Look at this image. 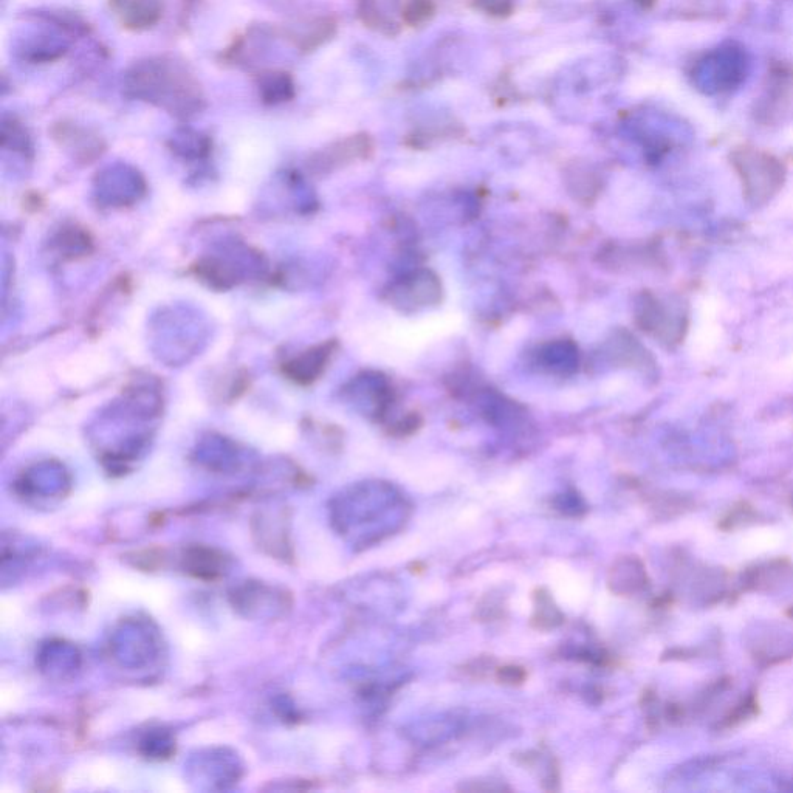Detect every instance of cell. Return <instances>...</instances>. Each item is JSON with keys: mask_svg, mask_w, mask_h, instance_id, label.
<instances>
[{"mask_svg": "<svg viewBox=\"0 0 793 793\" xmlns=\"http://www.w3.org/2000/svg\"><path fill=\"white\" fill-rule=\"evenodd\" d=\"M110 8L129 30H146L162 18L160 0H110Z\"/></svg>", "mask_w": 793, "mask_h": 793, "instance_id": "obj_6", "label": "cell"}, {"mask_svg": "<svg viewBox=\"0 0 793 793\" xmlns=\"http://www.w3.org/2000/svg\"><path fill=\"white\" fill-rule=\"evenodd\" d=\"M790 570H792V566L787 561H770V563L749 570L747 578H745V586H749L752 591L772 589L773 586H778L780 581H783L790 574Z\"/></svg>", "mask_w": 793, "mask_h": 793, "instance_id": "obj_9", "label": "cell"}, {"mask_svg": "<svg viewBox=\"0 0 793 793\" xmlns=\"http://www.w3.org/2000/svg\"><path fill=\"white\" fill-rule=\"evenodd\" d=\"M580 363L578 347L567 340L546 344L538 351V364L550 374L569 375L577 371Z\"/></svg>", "mask_w": 793, "mask_h": 793, "instance_id": "obj_7", "label": "cell"}, {"mask_svg": "<svg viewBox=\"0 0 793 793\" xmlns=\"http://www.w3.org/2000/svg\"><path fill=\"white\" fill-rule=\"evenodd\" d=\"M474 4L484 13L502 18V16L512 13L515 0H474Z\"/></svg>", "mask_w": 793, "mask_h": 793, "instance_id": "obj_13", "label": "cell"}, {"mask_svg": "<svg viewBox=\"0 0 793 793\" xmlns=\"http://www.w3.org/2000/svg\"><path fill=\"white\" fill-rule=\"evenodd\" d=\"M739 169L742 172L745 193L752 197L750 200L756 205L770 200L783 183V169L767 157H756V166H752V163L745 158Z\"/></svg>", "mask_w": 793, "mask_h": 793, "instance_id": "obj_4", "label": "cell"}, {"mask_svg": "<svg viewBox=\"0 0 793 793\" xmlns=\"http://www.w3.org/2000/svg\"><path fill=\"white\" fill-rule=\"evenodd\" d=\"M614 575V589L620 594H634V592L642 591L646 586V572L643 564L636 558H626L622 563H618L615 569H612Z\"/></svg>", "mask_w": 793, "mask_h": 793, "instance_id": "obj_8", "label": "cell"}, {"mask_svg": "<svg viewBox=\"0 0 793 793\" xmlns=\"http://www.w3.org/2000/svg\"><path fill=\"white\" fill-rule=\"evenodd\" d=\"M261 90L267 103H282L293 97L292 79L287 73H268L262 81Z\"/></svg>", "mask_w": 793, "mask_h": 793, "instance_id": "obj_11", "label": "cell"}, {"mask_svg": "<svg viewBox=\"0 0 793 793\" xmlns=\"http://www.w3.org/2000/svg\"><path fill=\"white\" fill-rule=\"evenodd\" d=\"M389 303L402 312H416L436 306L442 299V284L430 270H417L392 284Z\"/></svg>", "mask_w": 793, "mask_h": 793, "instance_id": "obj_2", "label": "cell"}, {"mask_svg": "<svg viewBox=\"0 0 793 793\" xmlns=\"http://www.w3.org/2000/svg\"><path fill=\"white\" fill-rule=\"evenodd\" d=\"M498 677L504 684L518 685L526 679V673L518 666H505L499 670Z\"/></svg>", "mask_w": 793, "mask_h": 793, "instance_id": "obj_14", "label": "cell"}, {"mask_svg": "<svg viewBox=\"0 0 793 793\" xmlns=\"http://www.w3.org/2000/svg\"><path fill=\"white\" fill-rule=\"evenodd\" d=\"M637 324L660 343H674L682 337L684 315L674 312L654 295H643L637 303Z\"/></svg>", "mask_w": 793, "mask_h": 793, "instance_id": "obj_3", "label": "cell"}, {"mask_svg": "<svg viewBox=\"0 0 793 793\" xmlns=\"http://www.w3.org/2000/svg\"><path fill=\"white\" fill-rule=\"evenodd\" d=\"M789 615H790V617L793 618V606H792V608L789 609Z\"/></svg>", "mask_w": 793, "mask_h": 793, "instance_id": "obj_15", "label": "cell"}, {"mask_svg": "<svg viewBox=\"0 0 793 793\" xmlns=\"http://www.w3.org/2000/svg\"><path fill=\"white\" fill-rule=\"evenodd\" d=\"M371 151V141L364 135L349 138L333 146L323 154V165H340V163L351 162L355 158L366 157Z\"/></svg>", "mask_w": 793, "mask_h": 793, "instance_id": "obj_10", "label": "cell"}, {"mask_svg": "<svg viewBox=\"0 0 793 793\" xmlns=\"http://www.w3.org/2000/svg\"><path fill=\"white\" fill-rule=\"evenodd\" d=\"M126 89L138 100L180 117L197 114L203 107L199 81L176 59L151 58L137 62L126 76Z\"/></svg>", "mask_w": 793, "mask_h": 793, "instance_id": "obj_1", "label": "cell"}, {"mask_svg": "<svg viewBox=\"0 0 793 793\" xmlns=\"http://www.w3.org/2000/svg\"><path fill=\"white\" fill-rule=\"evenodd\" d=\"M433 14L434 5L431 4V0H408L403 8V18L411 25L430 21Z\"/></svg>", "mask_w": 793, "mask_h": 793, "instance_id": "obj_12", "label": "cell"}, {"mask_svg": "<svg viewBox=\"0 0 793 793\" xmlns=\"http://www.w3.org/2000/svg\"><path fill=\"white\" fill-rule=\"evenodd\" d=\"M335 343H324L313 347L307 352L293 358L289 363L284 364V374L289 375L290 380L299 385H309L318 380L321 374L326 371L330 357L333 355Z\"/></svg>", "mask_w": 793, "mask_h": 793, "instance_id": "obj_5", "label": "cell"}]
</instances>
